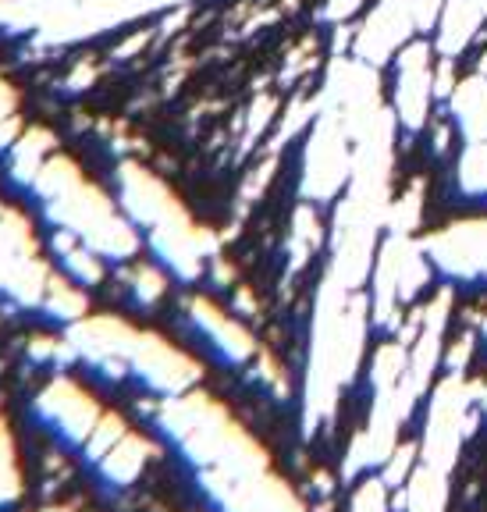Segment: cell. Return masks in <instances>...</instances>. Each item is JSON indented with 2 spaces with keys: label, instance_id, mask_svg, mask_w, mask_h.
<instances>
[{
  "label": "cell",
  "instance_id": "obj_1",
  "mask_svg": "<svg viewBox=\"0 0 487 512\" xmlns=\"http://www.w3.org/2000/svg\"><path fill=\"white\" fill-rule=\"evenodd\" d=\"M431 75L427 89V118L420 128H409L399 114V100L384 104L395 118L392 136V185H388V203H402L413 182H424L420 196V217L409 232L413 242L445 235L452 224L463 221H487V189L466 192L459 182V164L466 153V128L459 114L452 111V96L438 93V72Z\"/></svg>",
  "mask_w": 487,
  "mask_h": 512
},
{
  "label": "cell",
  "instance_id": "obj_2",
  "mask_svg": "<svg viewBox=\"0 0 487 512\" xmlns=\"http://www.w3.org/2000/svg\"><path fill=\"white\" fill-rule=\"evenodd\" d=\"M470 413L473 427L459 438L441 512H487V406L470 402Z\"/></svg>",
  "mask_w": 487,
  "mask_h": 512
}]
</instances>
